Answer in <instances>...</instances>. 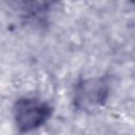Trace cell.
I'll return each mask as SVG.
<instances>
[{"label":"cell","mask_w":135,"mask_h":135,"mask_svg":"<svg viewBox=\"0 0 135 135\" xmlns=\"http://www.w3.org/2000/svg\"><path fill=\"white\" fill-rule=\"evenodd\" d=\"M12 114L18 131L30 133L45 124L53 114V107L40 97L22 96L14 102Z\"/></svg>","instance_id":"1"},{"label":"cell","mask_w":135,"mask_h":135,"mask_svg":"<svg viewBox=\"0 0 135 135\" xmlns=\"http://www.w3.org/2000/svg\"><path fill=\"white\" fill-rule=\"evenodd\" d=\"M111 93V81L107 76L79 79L73 89L72 102L78 111L92 113L101 109Z\"/></svg>","instance_id":"2"},{"label":"cell","mask_w":135,"mask_h":135,"mask_svg":"<svg viewBox=\"0 0 135 135\" xmlns=\"http://www.w3.org/2000/svg\"><path fill=\"white\" fill-rule=\"evenodd\" d=\"M54 3H45V2H39V3H24L22 2L21 5V15L22 17H25L28 20L34 21H42L43 18L50 13V8H52Z\"/></svg>","instance_id":"3"}]
</instances>
